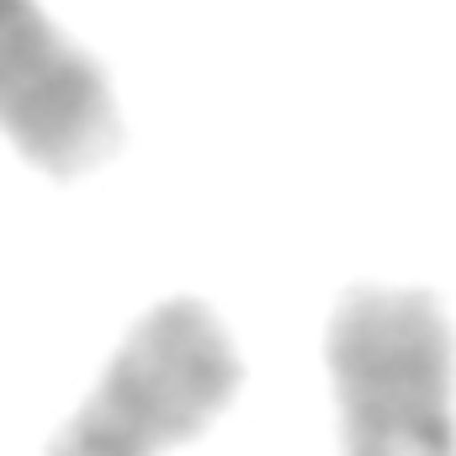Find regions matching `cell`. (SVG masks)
Returning a JSON list of instances; mask_svg holds the SVG:
<instances>
[{"label": "cell", "instance_id": "cell-3", "mask_svg": "<svg viewBox=\"0 0 456 456\" xmlns=\"http://www.w3.org/2000/svg\"><path fill=\"white\" fill-rule=\"evenodd\" d=\"M0 133L69 181L122 149L112 80L37 0H0Z\"/></svg>", "mask_w": 456, "mask_h": 456}, {"label": "cell", "instance_id": "cell-1", "mask_svg": "<svg viewBox=\"0 0 456 456\" xmlns=\"http://www.w3.org/2000/svg\"><path fill=\"white\" fill-rule=\"evenodd\" d=\"M345 456H456V345L419 287H350L330 319Z\"/></svg>", "mask_w": 456, "mask_h": 456}, {"label": "cell", "instance_id": "cell-2", "mask_svg": "<svg viewBox=\"0 0 456 456\" xmlns=\"http://www.w3.org/2000/svg\"><path fill=\"white\" fill-rule=\"evenodd\" d=\"M244 382L224 319L197 297L149 308L48 456H159L197 441Z\"/></svg>", "mask_w": 456, "mask_h": 456}]
</instances>
